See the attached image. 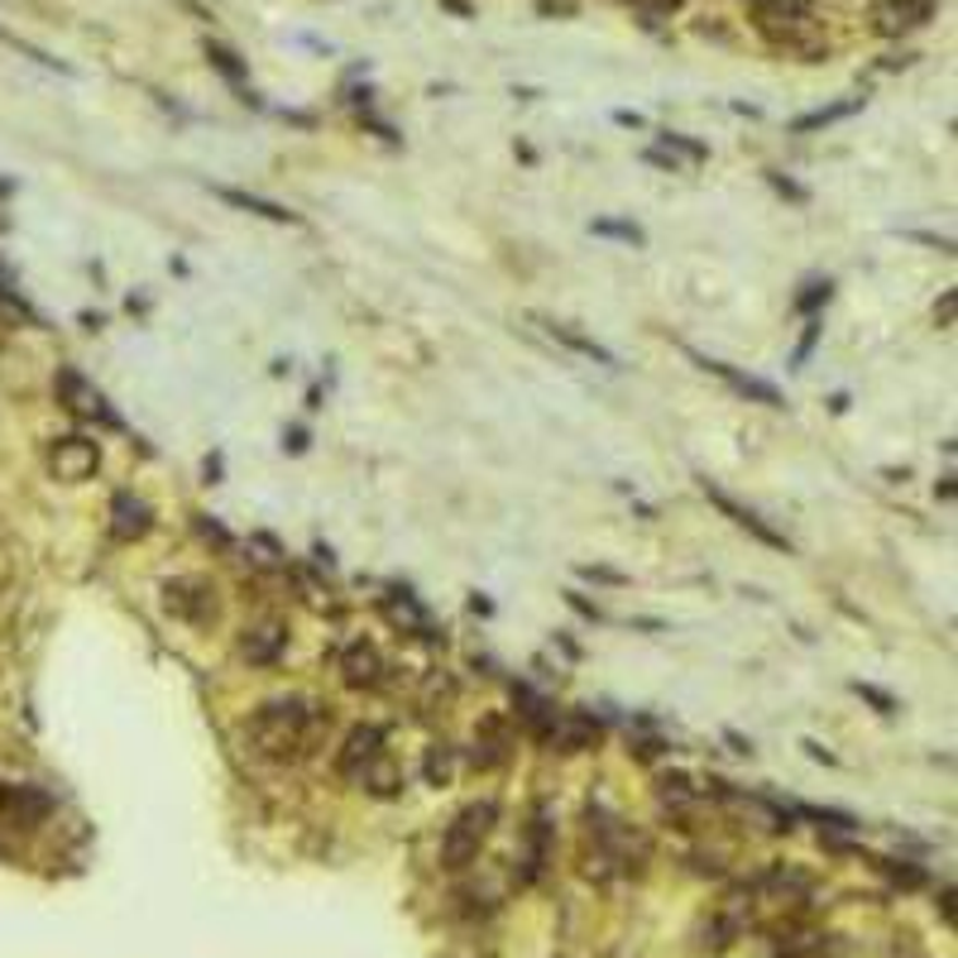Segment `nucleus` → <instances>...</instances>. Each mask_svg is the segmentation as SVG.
<instances>
[{
	"label": "nucleus",
	"mask_w": 958,
	"mask_h": 958,
	"mask_svg": "<svg viewBox=\"0 0 958 958\" xmlns=\"http://www.w3.org/2000/svg\"><path fill=\"white\" fill-rule=\"evenodd\" d=\"M594 230H599V235H618V240H628V245H642V230L623 226V221H594Z\"/></svg>",
	"instance_id": "obj_28"
},
{
	"label": "nucleus",
	"mask_w": 958,
	"mask_h": 958,
	"mask_svg": "<svg viewBox=\"0 0 958 958\" xmlns=\"http://www.w3.org/2000/svg\"><path fill=\"white\" fill-rule=\"evenodd\" d=\"M892 958H925V954H920L915 944H911V935H896V944H892Z\"/></svg>",
	"instance_id": "obj_30"
},
{
	"label": "nucleus",
	"mask_w": 958,
	"mask_h": 958,
	"mask_svg": "<svg viewBox=\"0 0 958 958\" xmlns=\"http://www.w3.org/2000/svg\"><path fill=\"white\" fill-rule=\"evenodd\" d=\"M853 690H858V695H863V700H868V705H877L882 714H892V710H896V700L887 695V690H872V686H863V681H858Z\"/></svg>",
	"instance_id": "obj_29"
},
{
	"label": "nucleus",
	"mask_w": 958,
	"mask_h": 958,
	"mask_svg": "<svg viewBox=\"0 0 958 958\" xmlns=\"http://www.w3.org/2000/svg\"><path fill=\"white\" fill-rule=\"evenodd\" d=\"M681 0H642V15L647 20H657V15H666V10H676Z\"/></svg>",
	"instance_id": "obj_31"
},
{
	"label": "nucleus",
	"mask_w": 958,
	"mask_h": 958,
	"mask_svg": "<svg viewBox=\"0 0 958 958\" xmlns=\"http://www.w3.org/2000/svg\"><path fill=\"white\" fill-rule=\"evenodd\" d=\"M949 317H954V293H944V298H939V307H935V322H939V326H949Z\"/></svg>",
	"instance_id": "obj_33"
},
{
	"label": "nucleus",
	"mask_w": 958,
	"mask_h": 958,
	"mask_svg": "<svg viewBox=\"0 0 958 958\" xmlns=\"http://www.w3.org/2000/svg\"><path fill=\"white\" fill-rule=\"evenodd\" d=\"M580 575H590V580H604V585H623V575L618 571H604V566H585Z\"/></svg>",
	"instance_id": "obj_32"
},
{
	"label": "nucleus",
	"mask_w": 958,
	"mask_h": 958,
	"mask_svg": "<svg viewBox=\"0 0 958 958\" xmlns=\"http://www.w3.org/2000/svg\"><path fill=\"white\" fill-rule=\"evenodd\" d=\"M599 719H590V714H556L551 729H547V743L556 748V753H590L594 743H599Z\"/></svg>",
	"instance_id": "obj_12"
},
{
	"label": "nucleus",
	"mask_w": 958,
	"mask_h": 958,
	"mask_svg": "<svg viewBox=\"0 0 958 958\" xmlns=\"http://www.w3.org/2000/svg\"><path fill=\"white\" fill-rule=\"evenodd\" d=\"M700 369H710V374H719L724 384L733 388V393H743L748 403H767V408H781V393L767 384V379H753V374H743V369H733V365H724V360H710V355H690Z\"/></svg>",
	"instance_id": "obj_15"
},
{
	"label": "nucleus",
	"mask_w": 958,
	"mask_h": 958,
	"mask_svg": "<svg viewBox=\"0 0 958 958\" xmlns=\"http://www.w3.org/2000/svg\"><path fill=\"white\" fill-rule=\"evenodd\" d=\"M935 20V0H877L872 5V29L882 39H901V34H915Z\"/></svg>",
	"instance_id": "obj_7"
},
{
	"label": "nucleus",
	"mask_w": 958,
	"mask_h": 958,
	"mask_svg": "<svg viewBox=\"0 0 958 958\" xmlns=\"http://www.w3.org/2000/svg\"><path fill=\"white\" fill-rule=\"evenodd\" d=\"M48 470H53V480H63V484L92 480L96 470H101V446H96L87 432L58 436V441L48 446Z\"/></svg>",
	"instance_id": "obj_5"
},
{
	"label": "nucleus",
	"mask_w": 958,
	"mask_h": 958,
	"mask_svg": "<svg viewBox=\"0 0 958 958\" xmlns=\"http://www.w3.org/2000/svg\"><path fill=\"white\" fill-rule=\"evenodd\" d=\"M494 824H499V800H470V805L451 820V829H446V839H441V868L465 872L484 853Z\"/></svg>",
	"instance_id": "obj_2"
},
{
	"label": "nucleus",
	"mask_w": 958,
	"mask_h": 958,
	"mask_svg": "<svg viewBox=\"0 0 958 958\" xmlns=\"http://www.w3.org/2000/svg\"><path fill=\"white\" fill-rule=\"evenodd\" d=\"M705 494H710V504H714V508H719V513H724V518H733V523H738V527H743V532H748V537H757V542H762V547H772V551H781V556H791V542H786V537H781V532H776V527H772V523H767V518H762V513H753V508H748L743 499H733V494H724V489H714V484H710V489H705Z\"/></svg>",
	"instance_id": "obj_8"
},
{
	"label": "nucleus",
	"mask_w": 958,
	"mask_h": 958,
	"mask_svg": "<svg viewBox=\"0 0 958 958\" xmlns=\"http://www.w3.org/2000/svg\"><path fill=\"white\" fill-rule=\"evenodd\" d=\"M211 197H221L226 206H240V211L259 216V221L298 226V216H293V211H283V206H278V202H264V197H254V192H245V187H226V183H211Z\"/></svg>",
	"instance_id": "obj_17"
},
{
	"label": "nucleus",
	"mask_w": 958,
	"mask_h": 958,
	"mask_svg": "<svg viewBox=\"0 0 958 958\" xmlns=\"http://www.w3.org/2000/svg\"><path fill=\"white\" fill-rule=\"evenodd\" d=\"M58 403H63L68 412H77V417H92V422H116V412L111 408H101L106 398L96 393V388L82 379L77 369H63L58 374Z\"/></svg>",
	"instance_id": "obj_13"
},
{
	"label": "nucleus",
	"mask_w": 958,
	"mask_h": 958,
	"mask_svg": "<svg viewBox=\"0 0 958 958\" xmlns=\"http://www.w3.org/2000/svg\"><path fill=\"white\" fill-rule=\"evenodd\" d=\"M475 762L480 767H494V762H508L513 757V733H508V724L499 719V714H489V719L480 724V738H475Z\"/></svg>",
	"instance_id": "obj_18"
},
{
	"label": "nucleus",
	"mask_w": 958,
	"mask_h": 958,
	"mask_svg": "<svg viewBox=\"0 0 958 958\" xmlns=\"http://www.w3.org/2000/svg\"><path fill=\"white\" fill-rule=\"evenodd\" d=\"M753 24L767 39L791 44L815 29V10H810V0H753Z\"/></svg>",
	"instance_id": "obj_3"
},
{
	"label": "nucleus",
	"mask_w": 958,
	"mask_h": 958,
	"mask_svg": "<svg viewBox=\"0 0 958 958\" xmlns=\"http://www.w3.org/2000/svg\"><path fill=\"white\" fill-rule=\"evenodd\" d=\"M877 872L882 877H892L896 887H925L930 882L925 868H911V863H901V858H877Z\"/></svg>",
	"instance_id": "obj_21"
},
{
	"label": "nucleus",
	"mask_w": 958,
	"mask_h": 958,
	"mask_svg": "<svg viewBox=\"0 0 958 958\" xmlns=\"http://www.w3.org/2000/svg\"><path fill=\"white\" fill-rule=\"evenodd\" d=\"M0 815L15 824H39L48 815V796L39 786H0Z\"/></svg>",
	"instance_id": "obj_16"
},
{
	"label": "nucleus",
	"mask_w": 958,
	"mask_h": 958,
	"mask_svg": "<svg viewBox=\"0 0 958 958\" xmlns=\"http://www.w3.org/2000/svg\"><path fill=\"white\" fill-rule=\"evenodd\" d=\"M192 532L206 542V547H216V551H230V532H221L211 523V513H192Z\"/></svg>",
	"instance_id": "obj_26"
},
{
	"label": "nucleus",
	"mask_w": 958,
	"mask_h": 958,
	"mask_svg": "<svg viewBox=\"0 0 958 958\" xmlns=\"http://www.w3.org/2000/svg\"><path fill=\"white\" fill-rule=\"evenodd\" d=\"M250 551H254V561H259V566H278V561H283V547H278L274 537H264V532H259V537H250Z\"/></svg>",
	"instance_id": "obj_27"
},
{
	"label": "nucleus",
	"mask_w": 958,
	"mask_h": 958,
	"mask_svg": "<svg viewBox=\"0 0 958 958\" xmlns=\"http://www.w3.org/2000/svg\"><path fill=\"white\" fill-rule=\"evenodd\" d=\"M355 781L365 786V791H369L374 800H393L398 791H403V772H398V762L388 757V753H379V757H374L369 767L355 776Z\"/></svg>",
	"instance_id": "obj_19"
},
{
	"label": "nucleus",
	"mask_w": 958,
	"mask_h": 958,
	"mask_svg": "<svg viewBox=\"0 0 958 958\" xmlns=\"http://www.w3.org/2000/svg\"><path fill=\"white\" fill-rule=\"evenodd\" d=\"M240 657H245L250 666H259V671H269V666H278L288 657V628L278 623V618L250 623L245 633H240Z\"/></svg>",
	"instance_id": "obj_9"
},
{
	"label": "nucleus",
	"mask_w": 958,
	"mask_h": 958,
	"mask_svg": "<svg viewBox=\"0 0 958 958\" xmlns=\"http://www.w3.org/2000/svg\"><path fill=\"white\" fill-rule=\"evenodd\" d=\"M547 331L561 341L566 350H575V355H585V360H594V365H604V369H614L618 365V355H609L604 345H594L590 336H580V331H571V326H556V322H547Z\"/></svg>",
	"instance_id": "obj_20"
},
{
	"label": "nucleus",
	"mask_w": 958,
	"mask_h": 958,
	"mask_svg": "<svg viewBox=\"0 0 958 958\" xmlns=\"http://www.w3.org/2000/svg\"><path fill=\"white\" fill-rule=\"evenodd\" d=\"M858 111V101H839V106H824V111H815V116H800L796 120V135H805V130H820V125H834V120H844V116H853Z\"/></svg>",
	"instance_id": "obj_24"
},
{
	"label": "nucleus",
	"mask_w": 958,
	"mask_h": 958,
	"mask_svg": "<svg viewBox=\"0 0 958 958\" xmlns=\"http://www.w3.org/2000/svg\"><path fill=\"white\" fill-rule=\"evenodd\" d=\"M695 796L700 791H695V781H690L686 772H666L662 776V800H666V805H690Z\"/></svg>",
	"instance_id": "obj_23"
},
{
	"label": "nucleus",
	"mask_w": 958,
	"mask_h": 958,
	"mask_svg": "<svg viewBox=\"0 0 958 958\" xmlns=\"http://www.w3.org/2000/svg\"><path fill=\"white\" fill-rule=\"evenodd\" d=\"M163 609L173 618H183V623H211L216 618V590L206 585L202 575H178L163 585Z\"/></svg>",
	"instance_id": "obj_6"
},
{
	"label": "nucleus",
	"mask_w": 958,
	"mask_h": 958,
	"mask_svg": "<svg viewBox=\"0 0 958 958\" xmlns=\"http://www.w3.org/2000/svg\"><path fill=\"white\" fill-rule=\"evenodd\" d=\"M379 753H384V729H379V724H355V729H345V738H341V753H336V772L355 781V776L365 772Z\"/></svg>",
	"instance_id": "obj_10"
},
{
	"label": "nucleus",
	"mask_w": 958,
	"mask_h": 958,
	"mask_svg": "<svg viewBox=\"0 0 958 958\" xmlns=\"http://www.w3.org/2000/svg\"><path fill=\"white\" fill-rule=\"evenodd\" d=\"M451 767H456V753H451L446 743H436L432 753H427V781H432V786H446V781H451Z\"/></svg>",
	"instance_id": "obj_25"
},
{
	"label": "nucleus",
	"mask_w": 958,
	"mask_h": 958,
	"mask_svg": "<svg viewBox=\"0 0 958 958\" xmlns=\"http://www.w3.org/2000/svg\"><path fill=\"white\" fill-rule=\"evenodd\" d=\"M767 183H772L776 192H786V197H805V192H800V187H791V183H786L781 173H767Z\"/></svg>",
	"instance_id": "obj_34"
},
{
	"label": "nucleus",
	"mask_w": 958,
	"mask_h": 958,
	"mask_svg": "<svg viewBox=\"0 0 958 958\" xmlns=\"http://www.w3.org/2000/svg\"><path fill=\"white\" fill-rule=\"evenodd\" d=\"M326 733H331V719H326V705H317V700H269L245 724V743L264 762L312 757L326 743Z\"/></svg>",
	"instance_id": "obj_1"
},
{
	"label": "nucleus",
	"mask_w": 958,
	"mask_h": 958,
	"mask_svg": "<svg viewBox=\"0 0 958 958\" xmlns=\"http://www.w3.org/2000/svg\"><path fill=\"white\" fill-rule=\"evenodd\" d=\"M154 527V508L140 499V494H125L120 489L111 499V537L116 542H140L144 532Z\"/></svg>",
	"instance_id": "obj_14"
},
{
	"label": "nucleus",
	"mask_w": 958,
	"mask_h": 958,
	"mask_svg": "<svg viewBox=\"0 0 958 958\" xmlns=\"http://www.w3.org/2000/svg\"><path fill=\"white\" fill-rule=\"evenodd\" d=\"M331 671H336V681H341L345 690H374L384 681V657L369 647L365 638H350V642H336L331 647Z\"/></svg>",
	"instance_id": "obj_4"
},
{
	"label": "nucleus",
	"mask_w": 958,
	"mask_h": 958,
	"mask_svg": "<svg viewBox=\"0 0 958 958\" xmlns=\"http://www.w3.org/2000/svg\"><path fill=\"white\" fill-rule=\"evenodd\" d=\"M379 614L398 638H432V618H427V609H422V599H412L408 590L379 594Z\"/></svg>",
	"instance_id": "obj_11"
},
{
	"label": "nucleus",
	"mask_w": 958,
	"mask_h": 958,
	"mask_svg": "<svg viewBox=\"0 0 958 958\" xmlns=\"http://www.w3.org/2000/svg\"><path fill=\"white\" fill-rule=\"evenodd\" d=\"M206 58H211V68L221 72V77H230L235 87H245V63H240L235 48H226V44H206Z\"/></svg>",
	"instance_id": "obj_22"
}]
</instances>
